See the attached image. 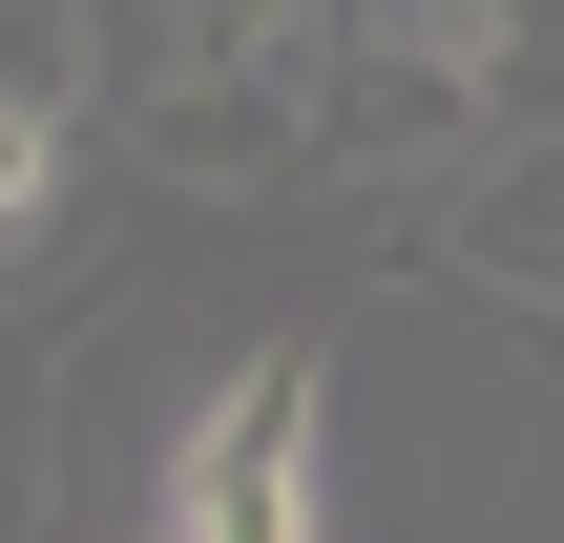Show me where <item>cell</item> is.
Here are the masks:
<instances>
[{
  "mask_svg": "<svg viewBox=\"0 0 564 543\" xmlns=\"http://www.w3.org/2000/svg\"><path fill=\"white\" fill-rule=\"evenodd\" d=\"M335 356L314 335H272V356H230L188 419H167V460H147V543H335Z\"/></svg>",
  "mask_w": 564,
  "mask_h": 543,
  "instance_id": "cell-1",
  "label": "cell"
},
{
  "mask_svg": "<svg viewBox=\"0 0 564 543\" xmlns=\"http://www.w3.org/2000/svg\"><path fill=\"white\" fill-rule=\"evenodd\" d=\"M440 251H460L481 293H544V314H564V126L481 146V167L440 188Z\"/></svg>",
  "mask_w": 564,
  "mask_h": 543,
  "instance_id": "cell-3",
  "label": "cell"
},
{
  "mask_svg": "<svg viewBox=\"0 0 564 543\" xmlns=\"http://www.w3.org/2000/svg\"><path fill=\"white\" fill-rule=\"evenodd\" d=\"M544 335H564V314H544Z\"/></svg>",
  "mask_w": 564,
  "mask_h": 543,
  "instance_id": "cell-5",
  "label": "cell"
},
{
  "mask_svg": "<svg viewBox=\"0 0 564 543\" xmlns=\"http://www.w3.org/2000/svg\"><path fill=\"white\" fill-rule=\"evenodd\" d=\"M167 188H314V63H167L147 84V126H126Z\"/></svg>",
  "mask_w": 564,
  "mask_h": 543,
  "instance_id": "cell-2",
  "label": "cell"
},
{
  "mask_svg": "<svg viewBox=\"0 0 564 543\" xmlns=\"http://www.w3.org/2000/svg\"><path fill=\"white\" fill-rule=\"evenodd\" d=\"M167 63H335V0H167Z\"/></svg>",
  "mask_w": 564,
  "mask_h": 543,
  "instance_id": "cell-4",
  "label": "cell"
}]
</instances>
